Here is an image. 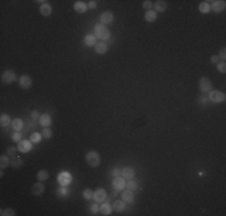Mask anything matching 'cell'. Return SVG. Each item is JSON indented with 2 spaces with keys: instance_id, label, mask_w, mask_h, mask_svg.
<instances>
[{
  "instance_id": "ab89813d",
  "label": "cell",
  "mask_w": 226,
  "mask_h": 216,
  "mask_svg": "<svg viewBox=\"0 0 226 216\" xmlns=\"http://www.w3.org/2000/svg\"><path fill=\"white\" fill-rule=\"evenodd\" d=\"M120 172H122V171H120L119 168H116V169H113V171L111 172V175L114 177V178H116V177H119V175H120Z\"/></svg>"
},
{
  "instance_id": "9c48e42d",
  "label": "cell",
  "mask_w": 226,
  "mask_h": 216,
  "mask_svg": "<svg viewBox=\"0 0 226 216\" xmlns=\"http://www.w3.org/2000/svg\"><path fill=\"white\" fill-rule=\"evenodd\" d=\"M120 175H122V178H124L125 180H131V179H133V177H135V171H133L132 168H130V167L123 168V171L120 172Z\"/></svg>"
},
{
  "instance_id": "836d02e7",
  "label": "cell",
  "mask_w": 226,
  "mask_h": 216,
  "mask_svg": "<svg viewBox=\"0 0 226 216\" xmlns=\"http://www.w3.org/2000/svg\"><path fill=\"white\" fill-rule=\"evenodd\" d=\"M41 137H42V135H40V133H37V132H34V133H32L30 141L34 142V143H39V142L41 141Z\"/></svg>"
},
{
  "instance_id": "5bb4252c",
  "label": "cell",
  "mask_w": 226,
  "mask_h": 216,
  "mask_svg": "<svg viewBox=\"0 0 226 216\" xmlns=\"http://www.w3.org/2000/svg\"><path fill=\"white\" fill-rule=\"evenodd\" d=\"M32 193L35 196H41L45 192V186H43V184H41V183H35L32 185Z\"/></svg>"
},
{
  "instance_id": "52a82bcc",
  "label": "cell",
  "mask_w": 226,
  "mask_h": 216,
  "mask_svg": "<svg viewBox=\"0 0 226 216\" xmlns=\"http://www.w3.org/2000/svg\"><path fill=\"white\" fill-rule=\"evenodd\" d=\"M211 8H212L214 12H221V11L225 10V1H224V0H215V1H212Z\"/></svg>"
},
{
  "instance_id": "8fae6325",
  "label": "cell",
  "mask_w": 226,
  "mask_h": 216,
  "mask_svg": "<svg viewBox=\"0 0 226 216\" xmlns=\"http://www.w3.org/2000/svg\"><path fill=\"white\" fill-rule=\"evenodd\" d=\"M32 78L29 77V76H27V75H24V76H22L21 78H19V85L22 87V88H24V89H28V88H30L32 87Z\"/></svg>"
},
{
  "instance_id": "7402d4cb",
  "label": "cell",
  "mask_w": 226,
  "mask_h": 216,
  "mask_svg": "<svg viewBox=\"0 0 226 216\" xmlns=\"http://www.w3.org/2000/svg\"><path fill=\"white\" fill-rule=\"evenodd\" d=\"M158 17V13L154 10H149L148 12H146V19L147 22H154Z\"/></svg>"
},
{
  "instance_id": "d6986e66",
  "label": "cell",
  "mask_w": 226,
  "mask_h": 216,
  "mask_svg": "<svg viewBox=\"0 0 226 216\" xmlns=\"http://www.w3.org/2000/svg\"><path fill=\"white\" fill-rule=\"evenodd\" d=\"M11 126H12V128H13L15 131L19 132V131L23 128V121H22L21 119H15V120H12Z\"/></svg>"
},
{
  "instance_id": "d4e9b609",
  "label": "cell",
  "mask_w": 226,
  "mask_h": 216,
  "mask_svg": "<svg viewBox=\"0 0 226 216\" xmlns=\"http://www.w3.org/2000/svg\"><path fill=\"white\" fill-rule=\"evenodd\" d=\"M70 180H71V177H70L69 173H62L60 177H59V183L63 186H65L67 183H70Z\"/></svg>"
},
{
  "instance_id": "60d3db41",
  "label": "cell",
  "mask_w": 226,
  "mask_h": 216,
  "mask_svg": "<svg viewBox=\"0 0 226 216\" xmlns=\"http://www.w3.org/2000/svg\"><path fill=\"white\" fill-rule=\"evenodd\" d=\"M39 117H40V114H39V112H37V111H32V120H36V119H40Z\"/></svg>"
},
{
  "instance_id": "8d00e7d4",
  "label": "cell",
  "mask_w": 226,
  "mask_h": 216,
  "mask_svg": "<svg viewBox=\"0 0 226 216\" xmlns=\"http://www.w3.org/2000/svg\"><path fill=\"white\" fill-rule=\"evenodd\" d=\"M218 70H219L220 72L225 73V72H226V62L225 61L219 62V64H218Z\"/></svg>"
},
{
  "instance_id": "83f0119b",
  "label": "cell",
  "mask_w": 226,
  "mask_h": 216,
  "mask_svg": "<svg viewBox=\"0 0 226 216\" xmlns=\"http://www.w3.org/2000/svg\"><path fill=\"white\" fill-rule=\"evenodd\" d=\"M37 179L40 180V181H43V180H46V179H48V172L46 171V169H41V171H39V173H37Z\"/></svg>"
},
{
  "instance_id": "603a6c76",
  "label": "cell",
  "mask_w": 226,
  "mask_h": 216,
  "mask_svg": "<svg viewBox=\"0 0 226 216\" xmlns=\"http://www.w3.org/2000/svg\"><path fill=\"white\" fill-rule=\"evenodd\" d=\"M125 209V204H124V201H116L113 203V210L116 211H123Z\"/></svg>"
},
{
  "instance_id": "d590c367",
  "label": "cell",
  "mask_w": 226,
  "mask_h": 216,
  "mask_svg": "<svg viewBox=\"0 0 226 216\" xmlns=\"http://www.w3.org/2000/svg\"><path fill=\"white\" fill-rule=\"evenodd\" d=\"M152 7H153V2L150 1V0H146V1H143V8H146V10H152Z\"/></svg>"
},
{
  "instance_id": "d6a6232c",
  "label": "cell",
  "mask_w": 226,
  "mask_h": 216,
  "mask_svg": "<svg viewBox=\"0 0 226 216\" xmlns=\"http://www.w3.org/2000/svg\"><path fill=\"white\" fill-rule=\"evenodd\" d=\"M1 215L13 216V215H16V211H15L13 209H11V208H7V209H2V210H1Z\"/></svg>"
},
{
  "instance_id": "7a4b0ae2",
  "label": "cell",
  "mask_w": 226,
  "mask_h": 216,
  "mask_svg": "<svg viewBox=\"0 0 226 216\" xmlns=\"http://www.w3.org/2000/svg\"><path fill=\"white\" fill-rule=\"evenodd\" d=\"M86 161L90 167H97L100 164V155L96 151H89L88 154L86 155Z\"/></svg>"
},
{
  "instance_id": "ee69618b",
  "label": "cell",
  "mask_w": 226,
  "mask_h": 216,
  "mask_svg": "<svg viewBox=\"0 0 226 216\" xmlns=\"http://www.w3.org/2000/svg\"><path fill=\"white\" fill-rule=\"evenodd\" d=\"M97 210H99V208H97L96 204H93V205L90 207V211H92V213H94V214H95V213H97Z\"/></svg>"
},
{
  "instance_id": "f35d334b",
  "label": "cell",
  "mask_w": 226,
  "mask_h": 216,
  "mask_svg": "<svg viewBox=\"0 0 226 216\" xmlns=\"http://www.w3.org/2000/svg\"><path fill=\"white\" fill-rule=\"evenodd\" d=\"M21 138H22V135L19 133V132H15L13 133V136H12V139L15 141V142H21Z\"/></svg>"
},
{
  "instance_id": "f546056e",
  "label": "cell",
  "mask_w": 226,
  "mask_h": 216,
  "mask_svg": "<svg viewBox=\"0 0 226 216\" xmlns=\"http://www.w3.org/2000/svg\"><path fill=\"white\" fill-rule=\"evenodd\" d=\"M11 164L13 168H19L22 164H23V161L19 158V157H13L12 161H11Z\"/></svg>"
},
{
  "instance_id": "7c38bea8",
  "label": "cell",
  "mask_w": 226,
  "mask_h": 216,
  "mask_svg": "<svg viewBox=\"0 0 226 216\" xmlns=\"http://www.w3.org/2000/svg\"><path fill=\"white\" fill-rule=\"evenodd\" d=\"M154 6V11L158 13V12H165L166 11V8H167V2L165 1V0H158V1H155V4L153 5Z\"/></svg>"
},
{
  "instance_id": "3957f363",
  "label": "cell",
  "mask_w": 226,
  "mask_h": 216,
  "mask_svg": "<svg viewBox=\"0 0 226 216\" xmlns=\"http://www.w3.org/2000/svg\"><path fill=\"white\" fill-rule=\"evenodd\" d=\"M208 100H211L212 102H215V103L224 102L225 101V94L219 91V90H211L209 91V96H208Z\"/></svg>"
},
{
  "instance_id": "9a60e30c",
  "label": "cell",
  "mask_w": 226,
  "mask_h": 216,
  "mask_svg": "<svg viewBox=\"0 0 226 216\" xmlns=\"http://www.w3.org/2000/svg\"><path fill=\"white\" fill-rule=\"evenodd\" d=\"M40 12H41V15L42 16H49L51 13H52V7H51V5L49 4H47V2H45V4H42L41 5V7H40Z\"/></svg>"
},
{
  "instance_id": "ffe728a7",
  "label": "cell",
  "mask_w": 226,
  "mask_h": 216,
  "mask_svg": "<svg viewBox=\"0 0 226 216\" xmlns=\"http://www.w3.org/2000/svg\"><path fill=\"white\" fill-rule=\"evenodd\" d=\"M84 43H86L87 46H89V47L96 45V37H95L94 35H87V36L84 37Z\"/></svg>"
},
{
  "instance_id": "5b68a950",
  "label": "cell",
  "mask_w": 226,
  "mask_h": 216,
  "mask_svg": "<svg viewBox=\"0 0 226 216\" xmlns=\"http://www.w3.org/2000/svg\"><path fill=\"white\" fill-rule=\"evenodd\" d=\"M212 88H213V84L207 77H202L200 79V90L202 93H209L212 90Z\"/></svg>"
},
{
  "instance_id": "bcb514c9",
  "label": "cell",
  "mask_w": 226,
  "mask_h": 216,
  "mask_svg": "<svg viewBox=\"0 0 226 216\" xmlns=\"http://www.w3.org/2000/svg\"><path fill=\"white\" fill-rule=\"evenodd\" d=\"M200 101H201V102H202V103L204 105V103H206V102L208 101V98H207L206 96H201V97H200Z\"/></svg>"
},
{
  "instance_id": "277c9868",
  "label": "cell",
  "mask_w": 226,
  "mask_h": 216,
  "mask_svg": "<svg viewBox=\"0 0 226 216\" xmlns=\"http://www.w3.org/2000/svg\"><path fill=\"white\" fill-rule=\"evenodd\" d=\"M16 79H17V76H16V73H15L13 71H11V70H6V71H4L2 75H1V81H2V83L10 84V83H13Z\"/></svg>"
},
{
  "instance_id": "74e56055",
  "label": "cell",
  "mask_w": 226,
  "mask_h": 216,
  "mask_svg": "<svg viewBox=\"0 0 226 216\" xmlns=\"http://www.w3.org/2000/svg\"><path fill=\"white\" fill-rule=\"evenodd\" d=\"M16 153H17V148H15V147H10L7 149V155L8 156H15Z\"/></svg>"
},
{
  "instance_id": "7bdbcfd3",
  "label": "cell",
  "mask_w": 226,
  "mask_h": 216,
  "mask_svg": "<svg viewBox=\"0 0 226 216\" xmlns=\"http://www.w3.org/2000/svg\"><path fill=\"white\" fill-rule=\"evenodd\" d=\"M211 61L213 62V64L219 62V57H218V55H212V57H211Z\"/></svg>"
},
{
  "instance_id": "44dd1931",
  "label": "cell",
  "mask_w": 226,
  "mask_h": 216,
  "mask_svg": "<svg viewBox=\"0 0 226 216\" xmlns=\"http://www.w3.org/2000/svg\"><path fill=\"white\" fill-rule=\"evenodd\" d=\"M122 197H123V201H124V202H128V203H131V202L133 201V193H132V191H130V190L124 191L123 194H122Z\"/></svg>"
},
{
  "instance_id": "6da1fadb",
  "label": "cell",
  "mask_w": 226,
  "mask_h": 216,
  "mask_svg": "<svg viewBox=\"0 0 226 216\" xmlns=\"http://www.w3.org/2000/svg\"><path fill=\"white\" fill-rule=\"evenodd\" d=\"M95 35H96L97 38H100V40H107L110 37V30H108V28L105 24L97 23L95 25Z\"/></svg>"
},
{
  "instance_id": "4316f807",
  "label": "cell",
  "mask_w": 226,
  "mask_h": 216,
  "mask_svg": "<svg viewBox=\"0 0 226 216\" xmlns=\"http://www.w3.org/2000/svg\"><path fill=\"white\" fill-rule=\"evenodd\" d=\"M11 123H12V121H11V119H10V117H8L7 114H2V115L0 117V125H1L2 127L8 126Z\"/></svg>"
},
{
  "instance_id": "2e32d148",
  "label": "cell",
  "mask_w": 226,
  "mask_h": 216,
  "mask_svg": "<svg viewBox=\"0 0 226 216\" xmlns=\"http://www.w3.org/2000/svg\"><path fill=\"white\" fill-rule=\"evenodd\" d=\"M51 123H52V118H51L49 114H42V115L40 117V124H41L42 126L48 127V126L51 125Z\"/></svg>"
},
{
  "instance_id": "8992f818",
  "label": "cell",
  "mask_w": 226,
  "mask_h": 216,
  "mask_svg": "<svg viewBox=\"0 0 226 216\" xmlns=\"http://www.w3.org/2000/svg\"><path fill=\"white\" fill-rule=\"evenodd\" d=\"M112 185H113V187H114L117 191H122V190L126 186V184H125V179L122 178V177H116V178L113 179V181H112Z\"/></svg>"
},
{
  "instance_id": "f1b7e54d",
  "label": "cell",
  "mask_w": 226,
  "mask_h": 216,
  "mask_svg": "<svg viewBox=\"0 0 226 216\" xmlns=\"http://www.w3.org/2000/svg\"><path fill=\"white\" fill-rule=\"evenodd\" d=\"M10 163H11V161L8 160V157H7V156L2 155V156L0 157V167H1V168H6V167H7Z\"/></svg>"
},
{
  "instance_id": "b9f144b4",
  "label": "cell",
  "mask_w": 226,
  "mask_h": 216,
  "mask_svg": "<svg viewBox=\"0 0 226 216\" xmlns=\"http://www.w3.org/2000/svg\"><path fill=\"white\" fill-rule=\"evenodd\" d=\"M225 51H226L225 48H223V49H221L220 55H218V57H219V59H221V60H225V59H226V52H225Z\"/></svg>"
},
{
  "instance_id": "cb8c5ba5",
  "label": "cell",
  "mask_w": 226,
  "mask_h": 216,
  "mask_svg": "<svg viewBox=\"0 0 226 216\" xmlns=\"http://www.w3.org/2000/svg\"><path fill=\"white\" fill-rule=\"evenodd\" d=\"M100 211L103 214V215H110L111 211H112V207L110 203H103L101 207H100Z\"/></svg>"
},
{
  "instance_id": "4fadbf2b",
  "label": "cell",
  "mask_w": 226,
  "mask_h": 216,
  "mask_svg": "<svg viewBox=\"0 0 226 216\" xmlns=\"http://www.w3.org/2000/svg\"><path fill=\"white\" fill-rule=\"evenodd\" d=\"M93 198L96 201V202H102L103 199H106V191L103 190V188H97L96 191L94 192V196H93Z\"/></svg>"
},
{
  "instance_id": "4dcf8cb0",
  "label": "cell",
  "mask_w": 226,
  "mask_h": 216,
  "mask_svg": "<svg viewBox=\"0 0 226 216\" xmlns=\"http://www.w3.org/2000/svg\"><path fill=\"white\" fill-rule=\"evenodd\" d=\"M125 187H128V190H130V191H135V190H137V188H138V184L131 179V180H129V183L126 184V186H125Z\"/></svg>"
},
{
  "instance_id": "30bf717a",
  "label": "cell",
  "mask_w": 226,
  "mask_h": 216,
  "mask_svg": "<svg viewBox=\"0 0 226 216\" xmlns=\"http://www.w3.org/2000/svg\"><path fill=\"white\" fill-rule=\"evenodd\" d=\"M100 21H101L102 24H110V23H112V21H113V13L110 12V11L103 12L101 15V17H100Z\"/></svg>"
},
{
  "instance_id": "7dc6e473",
  "label": "cell",
  "mask_w": 226,
  "mask_h": 216,
  "mask_svg": "<svg viewBox=\"0 0 226 216\" xmlns=\"http://www.w3.org/2000/svg\"><path fill=\"white\" fill-rule=\"evenodd\" d=\"M59 193H63V194H65V193H66V188H64V187H63V188H60V190H59Z\"/></svg>"
},
{
  "instance_id": "484cf974",
  "label": "cell",
  "mask_w": 226,
  "mask_h": 216,
  "mask_svg": "<svg viewBox=\"0 0 226 216\" xmlns=\"http://www.w3.org/2000/svg\"><path fill=\"white\" fill-rule=\"evenodd\" d=\"M198 10H200L202 13H208L209 10H211V5H209V2H208V1H203V2H201L200 6H198Z\"/></svg>"
},
{
  "instance_id": "e575fe53",
  "label": "cell",
  "mask_w": 226,
  "mask_h": 216,
  "mask_svg": "<svg viewBox=\"0 0 226 216\" xmlns=\"http://www.w3.org/2000/svg\"><path fill=\"white\" fill-rule=\"evenodd\" d=\"M42 137H45V138H51L52 137V130H49L48 127H45L43 128V131H42Z\"/></svg>"
},
{
  "instance_id": "1f68e13d",
  "label": "cell",
  "mask_w": 226,
  "mask_h": 216,
  "mask_svg": "<svg viewBox=\"0 0 226 216\" xmlns=\"http://www.w3.org/2000/svg\"><path fill=\"white\" fill-rule=\"evenodd\" d=\"M93 196H94L93 190L87 188V190H84V191H83V197H84L86 199H92V198H93Z\"/></svg>"
},
{
  "instance_id": "e0dca14e",
  "label": "cell",
  "mask_w": 226,
  "mask_h": 216,
  "mask_svg": "<svg viewBox=\"0 0 226 216\" xmlns=\"http://www.w3.org/2000/svg\"><path fill=\"white\" fill-rule=\"evenodd\" d=\"M75 10L78 12V13H84L87 11V5L83 2V1H76L75 5H73Z\"/></svg>"
},
{
  "instance_id": "ac0fdd59",
  "label": "cell",
  "mask_w": 226,
  "mask_h": 216,
  "mask_svg": "<svg viewBox=\"0 0 226 216\" xmlns=\"http://www.w3.org/2000/svg\"><path fill=\"white\" fill-rule=\"evenodd\" d=\"M95 52L97 54H105L107 52V45L105 42H97L95 45Z\"/></svg>"
},
{
  "instance_id": "f6af8a7d",
  "label": "cell",
  "mask_w": 226,
  "mask_h": 216,
  "mask_svg": "<svg viewBox=\"0 0 226 216\" xmlns=\"http://www.w3.org/2000/svg\"><path fill=\"white\" fill-rule=\"evenodd\" d=\"M88 6H89L90 8H95V7H96V1H93V0L89 1V5H88Z\"/></svg>"
},
{
  "instance_id": "ba28073f",
  "label": "cell",
  "mask_w": 226,
  "mask_h": 216,
  "mask_svg": "<svg viewBox=\"0 0 226 216\" xmlns=\"http://www.w3.org/2000/svg\"><path fill=\"white\" fill-rule=\"evenodd\" d=\"M18 150L21 153H28V151H30L32 150V143L29 141H27V139L21 141L18 143Z\"/></svg>"
}]
</instances>
